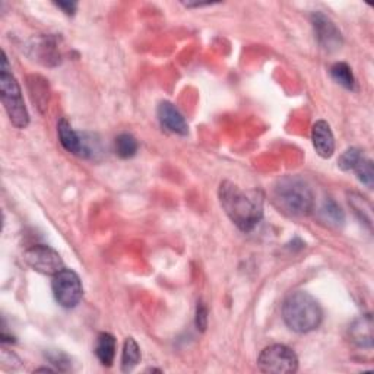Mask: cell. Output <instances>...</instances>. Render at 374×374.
Segmentation results:
<instances>
[{
	"mask_svg": "<svg viewBox=\"0 0 374 374\" xmlns=\"http://www.w3.org/2000/svg\"><path fill=\"white\" fill-rule=\"evenodd\" d=\"M219 204L227 217L241 232L251 229L264 218V193L256 189H241L233 182H222L218 190Z\"/></svg>",
	"mask_w": 374,
	"mask_h": 374,
	"instance_id": "6da1fadb",
	"label": "cell"
},
{
	"mask_svg": "<svg viewBox=\"0 0 374 374\" xmlns=\"http://www.w3.org/2000/svg\"><path fill=\"white\" fill-rule=\"evenodd\" d=\"M272 202L276 209L285 215L304 217L313 209L314 194L304 179L298 176H284L274 186Z\"/></svg>",
	"mask_w": 374,
	"mask_h": 374,
	"instance_id": "7a4b0ae2",
	"label": "cell"
},
{
	"mask_svg": "<svg viewBox=\"0 0 374 374\" xmlns=\"http://www.w3.org/2000/svg\"><path fill=\"white\" fill-rule=\"evenodd\" d=\"M285 325L297 333H308L318 329L323 321L321 304L306 291H296L285 298L282 304Z\"/></svg>",
	"mask_w": 374,
	"mask_h": 374,
	"instance_id": "3957f363",
	"label": "cell"
},
{
	"mask_svg": "<svg viewBox=\"0 0 374 374\" xmlns=\"http://www.w3.org/2000/svg\"><path fill=\"white\" fill-rule=\"evenodd\" d=\"M2 68H0V97L5 105L11 123L18 129H25L30 125V114L25 107L21 86L11 72L6 53H2Z\"/></svg>",
	"mask_w": 374,
	"mask_h": 374,
	"instance_id": "277c9868",
	"label": "cell"
},
{
	"mask_svg": "<svg viewBox=\"0 0 374 374\" xmlns=\"http://www.w3.org/2000/svg\"><path fill=\"white\" fill-rule=\"evenodd\" d=\"M257 367L262 373L290 374L298 370V357L286 345L275 343L266 347L257 360Z\"/></svg>",
	"mask_w": 374,
	"mask_h": 374,
	"instance_id": "5b68a950",
	"label": "cell"
},
{
	"mask_svg": "<svg viewBox=\"0 0 374 374\" xmlns=\"http://www.w3.org/2000/svg\"><path fill=\"white\" fill-rule=\"evenodd\" d=\"M51 290L56 301L65 308L76 307L83 296V286L79 275L75 271L66 268L53 275Z\"/></svg>",
	"mask_w": 374,
	"mask_h": 374,
	"instance_id": "8992f818",
	"label": "cell"
},
{
	"mask_svg": "<svg viewBox=\"0 0 374 374\" xmlns=\"http://www.w3.org/2000/svg\"><path fill=\"white\" fill-rule=\"evenodd\" d=\"M24 261L28 266H31L34 271L44 275H56L63 269L61 254L44 244H37L26 249L24 253Z\"/></svg>",
	"mask_w": 374,
	"mask_h": 374,
	"instance_id": "52a82bcc",
	"label": "cell"
},
{
	"mask_svg": "<svg viewBox=\"0 0 374 374\" xmlns=\"http://www.w3.org/2000/svg\"><path fill=\"white\" fill-rule=\"evenodd\" d=\"M57 133H59L62 147L68 152L83 158L93 157L95 154V148H93V139H86L85 135L75 132L68 120L62 119L59 122V125H57Z\"/></svg>",
	"mask_w": 374,
	"mask_h": 374,
	"instance_id": "ba28073f",
	"label": "cell"
},
{
	"mask_svg": "<svg viewBox=\"0 0 374 374\" xmlns=\"http://www.w3.org/2000/svg\"><path fill=\"white\" fill-rule=\"evenodd\" d=\"M311 24L314 28L316 37H318L319 44L328 50L335 51L341 48L342 46V36L341 31L336 28V25L332 22L331 18H328L322 12H314L311 15Z\"/></svg>",
	"mask_w": 374,
	"mask_h": 374,
	"instance_id": "9c48e42d",
	"label": "cell"
},
{
	"mask_svg": "<svg viewBox=\"0 0 374 374\" xmlns=\"http://www.w3.org/2000/svg\"><path fill=\"white\" fill-rule=\"evenodd\" d=\"M313 147L322 158H331L335 152V137L331 125L325 120H318L311 129Z\"/></svg>",
	"mask_w": 374,
	"mask_h": 374,
	"instance_id": "30bf717a",
	"label": "cell"
},
{
	"mask_svg": "<svg viewBox=\"0 0 374 374\" xmlns=\"http://www.w3.org/2000/svg\"><path fill=\"white\" fill-rule=\"evenodd\" d=\"M158 119L161 125L172 133H177L182 136L189 133V126L183 118V114L170 101H162L158 105Z\"/></svg>",
	"mask_w": 374,
	"mask_h": 374,
	"instance_id": "8fae6325",
	"label": "cell"
},
{
	"mask_svg": "<svg viewBox=\"0 0 374 374\" xmlns=\"http://www.w3.org/2000/svg\"><path fill=\"white\" fill-rule=\"evenodd\" d=\"M350 336L351 341L361 348H371L373 347V319L371 314H365L354 321L350 326Z\"/></svg>",
	"mask_w": 374,
	"mask_h": 374,
	"instance_id": "7c38bea8",
	"label": "cell"
},
{
	"mask_svg": "<svg viewBox=\"0 0 374 374\" xmlns=\"http://www.w3.org/2000/svg\"><path fill=\"white\" fill-rule=\"evenodd\" d=\"M95 355L103 365L110 367L116 357V338L108 332L100 333L95 343Z\"/></svg>",
	"mask_w": 374,
	"mask_h": 374,
	"instance_id": "4fadbf2b",
	"label": "cell"
},
{
	"mask_svg": "<svg viewBox=\"0 0 374 374\" xmlns=\"http://www.w3.org/2000/svg\"><path fill=\"white\" fill-rule=\"evenodd\" d=\"M140 361V350L139 345L133 338H128L123 345L122 353V371H132Z\"/></svg>",
	"mask_w": 374,
	"mask_h": 374,
	"instance_id": "5bb4252c",
	"label": "cell"
},
{
	"mask_svg": "<svg viewBox=\"0 0 374 374\" xmlns=\"http://www.w3.org/2000/svg\"><path fill=\"white\" fill-rule=\"evenodd\" d=\"M331 76L333 78V80L336 83H339L341 86L347 90H354V85H355V79L353 75L351 68L343 63V62H338L331 68Z\"/></svg>",
	"mask_w": 374,
	"mask_h": 374,
	"instance_id": "9a60e30c",
	"label": "cell"
},
{
	"mask_svg": "<svg viewBox=\"0 0 374 374\" xmlns=\"http://www.w3.org/2000/svg\"><path fill=\"white\" fill-rule=\"evenodd\" d=\"M114 147H116V154L123 158H132L137 152V140L130 135V133H122L116 137V142H114Z\"/></svg>",
	"mask_w": 374,
	"mask_h": 374,
	"instance_id": "2e32d148",
	"label": "cell"
},
{
	"mask_svg": "<svg viewBox=\"0 0 374 374\" xmlns=\"http://www.w3.org/2000/svg\"><path fill=\"white\" fill-rule=\"evenodd\" d=\"M321 214H322L325 221H328L329 224L336 225V227L342 225L343 221H345V215H343L342 209L339 208V205L332 199H328L326 202L323 204Z\"/></svg>",
	"mask_w": 374,
	"mask_h": 374,
	"instance_id": "e0dca14e",
	"label": "cell"
},
{
	"mask_svg": "<svg viewBox=\"0 0 374 374\" xmlns=\"http://www.w3.org/2000/svg\"><path fill=\"white\" fill-rule=\"evenodd\" d=\"M364 158L363 152L357 148H350L345 151L339 160H338V165L341 170L343 171H351V170H355V167L360 164V161Z\"/></svg>",
	"mask_w": 374,
	"mask_h": 374,
	"instance_id": "ac0fdd59",
	"label": "cell"
},
{
	"mask_svg": "<svg viewBox=\"0 0 374 374\" xmlns=\"http://www.w3.org/2000/svg\"><path fill=\"white\" fill-rule=\"evenodd\" d=\"M357 172V176L361 183H364L367 187H373V180H374V170H373V162L367 158H363L360 164L354 170Z\"/></svg>",
	"mask_w": 374,
	"mask_h": 374,
	"instance_id": "d6986e66",
	"label": "cell"
},
{
	"mask_svg": "<svg viewBox=\"0 0 374 374\" xmlns=\"http://www.w3.org/2000/svg\"><path fill=\"white\" fill-rule=\"evenodd\" d=\"M46 357L59 371H66V370L71 368V360L62 351H48L46 354Z\"/></svg>",
	"mask_w": 374,
	"mask_h": 374,
	"instance_id": "ffe728a7",
	"label": "cell"
},
{
	"mask_svg": "<svg viewBox=\"0 0 374 374\" xmlns=\"http://www.w3.org/2000/svg\"><path fill=\"white\" fill-rule=\"evenodd\" d=\"M208 325V308L205 307V304L200 301L197 303V308H196V326L199 331H205Z\"/></svg>",
	"mask_w": 374,
	"mask_h": 374,
	"instance_id": "44dd1931",
	"label": "cell"
},
{
	"mask_svg": "<svg viewBox=\"0 0 374 374\" xmlns=\"http://www.w3.org/2000/svg\"><path fill=\"white\" fill-rule=\"evenodd\" d=\"M56 6L61 8L66 15H73L76 12L78 4H75V2H56Z\"/></svg>",
	"mask_w": 374,
	"mask_h": 374,
	"instance_id": "7402d4cb",
	"label": "cell"
},
{
	"mask_svg": "<svg viewBox=\"0 0 374 374\" xmlns=\"http://www.w3.org/2000/svg\"><path fill=\"white\" fill-rule=\"evenodd\" d=\"M36 371H47V373H53L54 370H53V368H48V367H41V368H37Z\"/></svg>",
	"mask_w": 374,
	"mask_h": 374,
	"instance_id": "603a6c76",
	"label": "cell"
}]
</instances>
